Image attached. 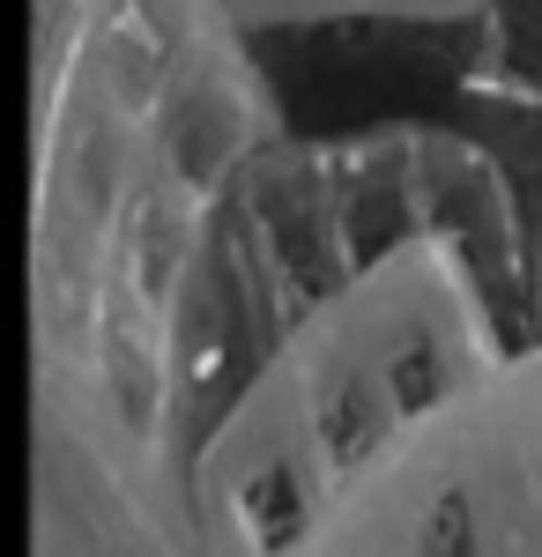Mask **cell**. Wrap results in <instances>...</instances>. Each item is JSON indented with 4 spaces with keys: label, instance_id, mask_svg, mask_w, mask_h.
<instances>
[{
    "label": "cell",
    "instance_id": "obj_1",
    "mask_svg": "<svg viewBox=\"0 0 542 557\" xmlns=\"http://www.w3.org/2000/svg\"><path fill=\"white\" fill-rule=\"evenodd\" d=\"M178 417L194 557H542L520 149L446 112L252 149L209 215Z\"/></svg>",
    "mask_w": 542,
    "mask_h": 557
},
{
    "label": "cell",
    "instance_id": "obj_2",
    "mask_svg": "<svg viewBox=\"0 0 542 557\" xmlns=\"http://www.w3.org/2000/svg\"><path fill=\"white\" fill-rule=\"evenodd\" d=\"M246 30H402V38H476L520 104V134L542 89V0H223ZM520 149V141H513Z\"/></svg>",
    "mask_w": 542,
    "mask_h": 557
}]
</instances>
